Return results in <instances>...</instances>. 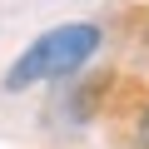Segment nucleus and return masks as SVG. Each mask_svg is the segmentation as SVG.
<instances>
[{"label": "nucleus", "instance_id": "1", "mask_svg": "<svg viewBox=\"0 0 149 149\" xmlns=\"http://www.w3.org/2000/svg\"><path fill=\"white\" fill-rule=\"evenodd\" d=\"M95 50H100V30L95 25H60V30H50L45 40H35L20 55V65L5 74V85L10 90H25L35 80H50V74H70L74 65H85Z\"/></svg>", "mask_w": 149, "mask_h": 149}, {"label": "nucleus", "instance_id": "2", "mask_svg": "<svg viewBox=\"0 0 149 149\" xmlns=\"http://www.w3.org/2000/svg\"><path fill=\"white\" fill-rule=\"evenodd\" d=\"M144 144H149V114H144Z\"/></svg>", "mask_w": 149, "mask_h": 149}]
</instances>
